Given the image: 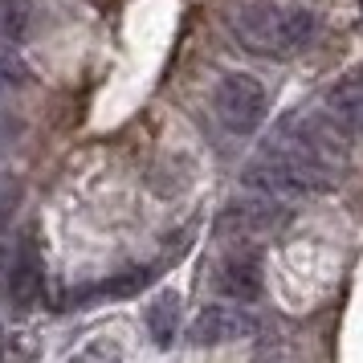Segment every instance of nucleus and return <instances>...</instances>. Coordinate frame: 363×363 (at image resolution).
Masks as SVG:
<instances>
[{"mask_svg": "<svg viewBox=\"0 0 363 363\" xmlns=\"http://www.w3.org/2000/svg\"><path fill=\"white\" fill-rule=\"evenodd\" d=\"M351 160V135L330 118V111H298L281 118L274 139L249 160L245 184L265 196H306L330 192Z\"/></svg>", "mask_w": 363, "mask_h": 363, "instance_id": "obj_1", "label": "nucleus"}, {"mask_svg": "<svg viewBox=\"0 0 363 363\" xmlns=\"http://www.w3.org/2000/svg\"><path fill=\"white\" fill-rule=\"evenodd\" d=\"M233 33L257 57H294L314 41L318 21L302 4H269V0H249L233 13Z\"/></svg>", "mask_w": 363, "mask_h": 363, "instance_id": "obj_2", "label": "nucleus"}, {"mask_svg": "<svg viewBox=\"0 0 363 363\" xmlns=\"http://www.w3.org/2000/svg\"><path fill=\"white\" fill-rule=\"evenodd\" d=\"M213 111L225 123V131L253 135L265 123L269 102H265V90L257 78H249V74H225L213 90Z\"/></svg>", "mask_w": 363, "mask_h": 363, "instance_id": "obj_3", "label": "nucleus"}, {"mask_svg": "<svg viewBox=\"0 0 363 363\" xmlns=\"http://www.w3.org/2000/svg\"><path fill=\"white\" fill-rule=\"evenodd\" d=\"M286 200L281 196H241V200H229L225 213L216 220V237L225 241H257V237H269L286 225Z\"/></svg>", "mask_w": 363, "mask_h": 363, "instance_id": "obj_4", "label": "nucleus"}, {"mask_svg": "<svg viewBox=\"0 0 363 363\" xmlns=\"http://www.w3.org/2000/svg\"><path fill=\"white\" fill-rule=\"evenodd\" d=\"M4 290L13 294L17 306H37L41 294H45V253H41V241H37L33 229H25L17 237V249L9 257Z\"/></svg>", "mask_w": 363, "mask_h": 363, "instance_id": "obj_5", "label": "nucleus"}, {"mask_svg": "<svg viewBox=\"0 0 363 363\" xmlns=\"http://www.w3.org/2000/svg\"><path fill=\"white\" fill-rule=\"evenodd\" d=\"M257 330H262V323L245 306H208L192 318L188 339L196 347H220V343H237V339H253Z\"/></svg>", "mask_w": 363, "mask_h": 363, "instance_id": "obj_6", "label": "nucleus"}, {"mask_svg": "<svg viewBox=\"0 0 363 363\" xmlns=\"http://www.w3.org/2000/svg\"><path fill=\"white\" fill-rule=\"evenodd\" d=\"M216 294L233 298L237 306H245V302H257L262 298V253L257 249H237V253H229L225 262L216 265Z\"/></svg>", "mask_w": 363, "mask_h": 363, "instance_id": "obj_7", "label": "nucleus"}, {"mask_svg": "<svg viewBox=\"0 0 363 363\" xmlns=\"http://www.w3.org/2000/svg\"><path fill=\"white\" fill-rule=\"evenodd\" d=\"M327 111L347 135H359L363 139V69L347 74L343 82L330 90L327 94Z\"/></svg>", "mask_w": 363, "mask_h": 363, "instance_id": "obj_8", "label": "nucleus"}, {"mask_svg": "<svg viewBox=\"0 0 363 363\" xmlns=\"http://www.w3.org/2000/svg\"><path fill=\"white\" fill-rule=\"evenodd\" d=\"M147 335L160 347H172V339L180 335V294L164 290L155 294V302H147Z\"/></svg>", "mask_w": 363, "mask_h": 363, "instance_id": "obj_9", "label": "nucleus"}, {"mask_svg": "<svg viewBox=\"0 0 363 363\" xmlns=\"http://www.w3.org/2000/svg\"><path fill=\"white\" fill-rule=\"evenodd\" d=\"M29 21H33L29 0H0V41L21 45L25 33H29Z\"/></svg>", "mask_w": 363, "mask_h": 363, "instance_id": "obj_10", "label": "nucleus"}, {"mask_svg": "<svg viewBox=\"0 0 363 363\" xmlns=\"http://www.w3.org/2000/svg\"><path fill=\"white\" fill-rule=\"evenodd\" d=\"M25 62H21V45L0 41V99H9L17 86H25Z\"/></svg>", "mask_w": 363, "mask_h": 363, "instance_id": "obj_11", "label": "nucleus"}, {"mask_svg": "<svg viewBox=\"0 0 363 363\" xmlns=\"http://www.w3.org/2000/svg\"><path fill=\"white\" fill-rule=\"evenodd\" d=\"M13 200H17V184L0 180V290L9 278V216H13Z\"/></svg>", "mask_w": 363, "mask_h": 363, "instance_id": "obj_12", "label": "nucleus"}, {"mask_svg": "<svg viewBox=\"0 0 363 363\" xmlns=\"http://www.w3.org/2000/svg\"><path fill=\"white\" fill-rule=\"evenodd\" d=\"M66 363H123V347L115 339H94V343H86L82 351H74Z\"/></svg>", "mask_w": 363, "mask_h": 363, "instance_id": "obj_13", "label": "nucleus"}, {"mask_svg": "<svg viewBox=\"0 0 363 363\" xmlns=\"http://www.w3.org/2000/svg\"><path fill=\"white\" fill-rule=\"evenodd\" d=\"M147 281H151V269H127L123 278H115V281H102V286H99V294L127 298V294H139V290H143Z\"/></svg>", "mask_w": 363, "mask_h": 363, "instance_id": "obj_14", "label": "nucleus"}]
</instances>
